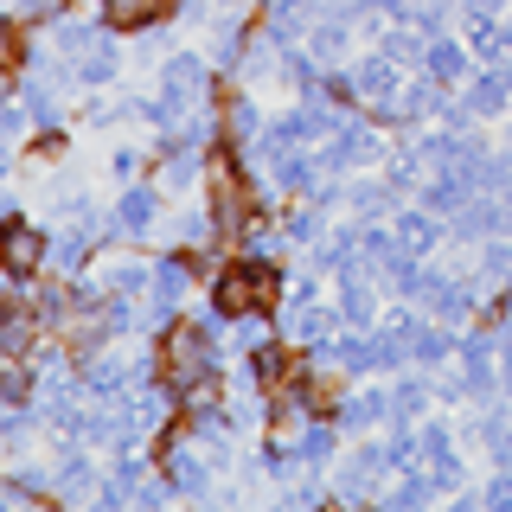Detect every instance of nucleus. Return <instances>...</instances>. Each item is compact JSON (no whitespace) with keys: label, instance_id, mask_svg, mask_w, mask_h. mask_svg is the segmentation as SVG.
<instances>
[{"label":"nucleus","instance_id":"1","mask_svg":"<svg viewBox=\"0 0 512 512\" xmlns=\"http://www.w3.org/2000/svg\"><path fill=\"white\" fill-rule=\"evenodd\" d=\"M160 378L180 384V391H199V384L212 378V340H205V327L180 320V327L160 340Z\"/></svg>","mask_w":512,"mask_h":512},{"label":"nucleus","instance_id":"2","mask_svg":"<svg viewBox=\"0 0 512 512\" xmlns=\"http://www.w3.org/2000/svg\"><path fill=\"white\" fill-rule=\"evenodd\" d=\"M276 301V276L269 269H231L218 282V308L224 314H250V308H269Z\"/></svg>","mask_w":512,"mask_h":512},{"label":"nucleus","instance_id":"3","mask_svg":"<svg viewBox=\"0 0 512 512\" xmlns=\"http://www.w3.org/2000/svg\"><path fill=\"white\" fill-rule=\"evenodd\" d=\"M205 84V64L199 58H173L167 64V90H160V103H154V122H180V109H186V96Z\"/></svg>","mask_w":512,"mask_h":512},{"label":"nucleus","instance_id":"4","mask_svg":"<svg viewBox=\"0 0 512 512\" xmlns=\"http://www.w3.org/2000/svg\"><path fill=\"white\" fill-rule=\"evenodd\" d=\"M212 186H218V224H237V218H244V205H250V192H244V180H237L231 160H218V167H212Z\"/></svg>","mask_w":512,"mask_h":512},{"label":"nucleus","instance_id":"5","mask_svg":"<svg viewBox=\"0 0 512 512\" xmlns=\"http://www.w3.org/2000/svg\"><path fill=\"white\" fill-rule=\"evenodd\" d=\"M39 256H45V237L26 231V224H7V269H13V276L39 269Z\"/></svg>","mask_w":512,"mask_h":512},{"label":"nucleus","instance_id":"6","mask_svg":"<svg viewBox=\"0 0 512 512\" xmlns=\"http://www.w3.org/2000/svg\"><path fill=\"white\" fill-rule=\"evenodd\" d=\"M154 212H160V192H148V186H135V192H128V199H122V224H128V231H148V224H154Z\"/></svg>","mask_w":512,"mask_h":512},{"label":"nucleus","instance_id":"7","mask_svg":"<svg viewBox=\"0 0 512 512\" xmlns=\"http://www.w3.org/2000/svg\"><path fill=\"white\" fill-rule=\"evenodd\" d=\"M103 13L116 26H135V20H154V13H167V0H103Z\"/></svg>","mask_w":512,"mask_h":512},{"label":"nucleus","instance_id":"8","mask_svg":"<svg viewBox=\"0 0 512 512\" xmlns=\"http://www.w3.org/2000/svg\"><path fill=\"white\" fill-rule=\"evenodd\" d=\"M359 90H365V96H391V90H397V71H391V58H372V64H359Z\"/></svg>","mask_w":512,"mask_h":512},{"label":"nucleus","instance_id":"9","mask_svg":"<svg viewBox=\"0 0 512 512\" xmlns=\"http://www.w3.org/2000/svg\"><path fill=\"white\" fill-rule=\"evenodd\" d=\"M250 372L263 378V384H282V378H288V352H276V346H263V352H256V359H250Z\"/></svg>","mask_w":512,"mask_h":512},{"label":"nucleus","instance_id":"10","mask_svg":"<svg viewBox=\"0 0 512 512\" xmlns=\"http://www.w3.org/2000/svg\"><path fill=\"white\" fill-rule=\"evenodd\" d=\"M26 340H32V320H26V308H20V301H13V308H7V359H20V352H26Z\"/></svg>","mask_w":512,"mask_h":512},{"label":"nucleus","instance_id":"11","mask_svg":"<svg viewBox=\"0 0 512 512\" xmlns=\"http://www.w3.org/2000/svg\"><path fill=\"white\" fill-rule=\"evenodd\" d=\"M180 288H186V269L167 263V269L154 276V301H160V308H173V301H180Z\"/></svg>","mask_w":512,"mask_h":512},{"label":"nucleus","instance_id":"12","mask_svg":"<svg viewBox=\"0 0 512 512\" xmlns=\"http://www.w3.org/2000/svg\"><path fill=\"white\" fill-rule=\"evenodd\" d=\"M429 71H436L442 84H455L461 77V45H436V52H429Z\"/></svg>","mask_w":512,"mask_h":512},{"label":"nucleus","instance_id":"13","mask_svg":"<svg viewBox=\"0 0 512 512\" xmlns=\"http://www.w3.org/2000/svg\"><path fill=\"white\" fill-rule=\"evenodd\" d=\"M404 346L423 352V359H442V333H429V327H404Z\"/></svg>","mask_w":512,"mask_h":512},{"label":"nucleus","instance_id":"14","mask_svg":"<svg viewBox=\"0 0 512 512\" xmlns=\"http://www.w3.org/2000/svg\"><path fill=\"white\" fill-rule=\"evenodd\" d=\"M506 103V77H487V84L474 90V109H500Z\"/></svg>","mask_w":512,"mask_h":512},{"label":"nucleus","instance_id":"15","mask_svg":"<svg viewBox=\"0 0 512 512\" xmlns=\"http://www.w3.org/2000/svg\"><path fill=\"white\" fill-rule=\"evenodd\" d=\"M468 391H487V346H468Z\"/></svg>","mask_w":512,"mask_h":512},{"label":"nucleus","instance_id":"16","mask_svg":"<svg viewBox=\"0 0 512 512\" xmlns=\"http://www.w3.org/2000/svg\"><path fill=\"white\" fill-rule=\"evenodd\" d=\"M327 448H333V436H327V429H308V436H301V461H320Z\"/></svg>","mask_w":512,"mask_h":512},{"label":"nucleus","instance_id":"17","mask_svg":"<svg viewBox=\"0 0 512 512\" xmlns=\"http://www.w3.org/2000/svg\"><path fill=\"white\" fill-rule=\"evenodd\" d=\"M429 237H436V231H429V218H404V244H410V250H423Z\"/></svg>","mask_w":512,"mask_h":512},{"label":"nucleus","instance_id":"18","mask_svg":"<svg viewBox=\"0 0 512 512\" xmlns=\"http://www.w3.org/2000/svg\"><path fill=\"white\" fill-rule=\"evenodd\" d=\"M378 410H384V397H359V404H352V410H346V423H372V416H378Z\"/></svg>","mask_w":512,"mask_h":512},{"label":"nucleus","instance_id":"19","mask_svg":"<svg viewBox=\"0 0 512 512\" xmlns=\"http://www.w3.org/2000/svg\"><path fill=\"white\" fill-rule=\"evenodd\" d=\"M58 263H84V231H77V237H64V244H58Z\"/></svg>","mask_w":512,"mask_h":512}]
</instances>
